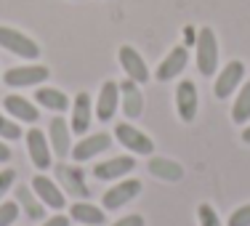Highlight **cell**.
Masks as SVG:
<instances>
[{"mask_svg":"<svg viewBox=\"0 0 250 226\" xmlns=\"http://www.w3.org/2000/svg\"><path fill=\"white\" fill-rule=\"evenodd\" d=\"M197 69L200 75L210 77L218 69V43H216V35H213L210 27H202L197 32Z\"/></svg>","mask_w":250,"mask_h":226,"instance_id":"1","label":"cell"},{"mask_svg":"<svg viewBox=\"0 0 250 226\" xmlns=\"http://www.w3.org/2000/svg\"><path fill=\"white\" fill-rule=\"evenodd\" d=\"M0 48L16 53L21 59H38L40 56V45L32 38H27L19 29H11V27H0Z\"/></svg>","mask_w":250,"mask_h":226,"instance_id":"2","label":"cell"},{"mask_svg":"<svg viewBox=\"0 0 250 226\" xmlns=\"http://www.w3.org/2000/svg\"><path fill=\"white\" fill-rule=\"evenodd\" d=\"M51 77V69L43 64H27V67H14L3 75V82L8 88H29V85H40L43 80Z\"/></svg>","mask_w":250,"mask_h":226,"instance_id":"3","label":"cell"},{"mask_svg":"<svg viewBox=\"0 0 250 226\" xmlns=\"http://www.w3.org/2000/svg\"><path fill=\"white\" fill-rule=\"evenodd\" d=\"M115 136H117V141H120L125 149H130L133 154H154L152 139L144 133V130L133 128L130 123H120V125L115 128Z\"/></svg>","mask_w":250,"mask_h":226,"instance_id":"4","label":"cell"},{"mask_svg":"<svg viewBox=\"0 0 250 226\" xmlns=\"http://www.w3.org/2000/svg\"><path fill=\"white\" fill-rule=\"evenodd\" d=\"M56 178H59L62 189L69 194V197H80V200L91 197V189H88L85 176H83L80 168H72V165H62V163H59L56 165Z\"/></svg>","mask_w":250,"mask_h":226,"instance_id":"5","label":"cell"},{"mask_svg":"<svg viewBox=\"0 0 250 226\" xmlns=\"http://www.w3.org/2000/svg\"><path fill=\"white\" fill-rule=\"evenodd\" d=\"M139 194H141V181H136V178H125V181L117 184V186H112L109 192H104L101 202H104L106 210H117V207L125 205V202L136 200Z\"/></svg>","mask_w":250,"mask_h":226,"instance_id":"6","label":"cell"},{"mask_svg":"<svg viewBox=\"0 0 250 226\" xmlns=\"http://www.w3.org/2000/svg\"><path fill=\"white\" fill-rule=\"evenodd\" d=\"M242 77H245V64L242 62H229L221 69V75L216 77V85H213L216 99H229L231 91H237V85L242 82Z\"/></svg>","mask_w":250,"mask_h":226,"instance_id":"7","label":"cell"},{"mask_svg":"<svg viewBox=\"0 0 250 226\" xmlns=\"http://www.w3.org/2000/svg\"><path fill=\"white\" fill-rule=\"evenodd\" d=\"M117 56H120V64H123L125 75H128V80L139 82V85H141V82L149 80V69H146L144 56H141V53L133 48V45H123Z\"/></svg>","mask_w":250,"mask_h":226,"instance_id":"8","label":"cell"},{"mask_svg":"<svg viewBox=\"0 0 250 226\" xmlns=\"http://www.w3.org/2000/svg\"><path fill=\"white\" fill-rule=\"evenodd\" d=\"M176 109L184 123H192L197 117V85L192 80H181L176 88Z\"/></svg>","mask_w":250,"mask_h":226,"instance_id":"9","label":"cell"},{"mask_svg":"<svg viewBox=\"0 0 250 226\" xmlns=\"http://www.w3.org/2000/svg\"><path fill=\"white\" fill-rule=\"evenodd\" d=\"M27 149H29V160L38 170L51 168V144L45 139V133H40L38 128L27 130Z\"/></svg>","mask_w":250,"mask_h":226,"instance_id":"10","label":"cell"},{"mask_svg":"<svg viewBox=\"0 0 250 226\" xmlns=\"http://www.w3.org/2000/svg\"><path fill=\"white\" fill-rule=\"evenodd\" d=\"M117 106H120V85L112 80H106L99 91V101H96V117L101 123H109L115 117Z\"/></svg>","mask_w":250,"mask_h":226,"instance_id":"11","label":"cell"},{"mask_svg":"<svg viewBox=\"0 0 250 226\" xmlns=\"http://www.w3.org/2000/svg\"><path fill=\"white\" fill-rule=\"evenodd\" d=\"M120 106H123V115L128 120L141 117V112H144V96L139 91V82H133V80L120 82Z\"/></svg>","mask_w":250,"mask_h":226,"instance_id":"12","label":"cell"},{"mask_svg":"<svg viewBox=\"0 0 250 226\" xmlns=\"http://www.w3.org/2000/svg\"><path fill=\"white\" fill-rule=\"evenodd\" d=\"M48 144H51V152L59 154V157L72 154V133H69V125L64 123V117H53L51 120Z\"/></svg>","mask_w":250,"mask_h":226,"instance_id":"13","label":"cell"},{"mask_svg":"<svg viewBox=\"0 0 250 226\" xmlns=\"http://www.w3.org/2000/svg\"><path fill=\"white\" fill-rule=\"evenodd\" d=\"M112 144V136L109 133H93V136H85V139H80V144L72 146V157L75 163H85V160L96 157L101 154L104 149H109Z\"/></svg>","mask_w":250,"mask_h":226,"instance_id":"14","label":"cell"},{"mask_svg":"<svg viewBox=\"0 0 250 226\" xmlns=\"http://www.w3.org/2000/svg\"><path fill=\"white\" fill-rule=\"evenodd\" d=\"M32 192L38 194V200L43 202V205L53 207V210H62L64 202H67V197H62V189H59L48 176H35L32 178Z\"/></svg>","mask_w":250,"mask_h":226,"instance_id":"15","label":"cell"},{"mask_svg":"<svg viewBox=\"0 0 250 226\" xmlns=\"http://www.w3.org/2000/svg\"><path fill=\"white\" fill-rule=\"evenodd\" d=\"M133 168H136L133 157H112V160L99 163L96 168H93V176L101 178V181H117V178L128 176Z\"/></svg>","mask_w":250,"mask_h":226,"instance_id":"16","label":"cell"},{"mask_svg":"<svg viewBox=\"0 0 250 226\" xmlns=\"http://www.w3.org/2000/svg\"><path fill=\"white\" fill-rule=\"evenodd\" d=\"M187 62H189V53L184 45H178V48H173L168 53V56L163 59V64L157 67V80H163V82H168V80H173V77H178L184 72V67H187Z\"/></svg>","mask_w":250,"mask_h":226,"instance_id":"17","label":"cell"},{"mask_svg":"<svg viewBox=\"0 0 250 226\" xmlns=\"http://www.w3.org/2000/svg\"><path fill=\"white\" fill-rule=\"evenodd\" d=\"M91 115H93V104H91V96L85 91H80L72 101V130L75 133H85L91 128Z\"/></svg>","mask_w":250,"mask_h":226,"instance_id":"18","label":"cell"},{"mask_svg":"<svg viewBox=\"0 0 250 226\" xmlns=\"http://www.w3.org/2000/svg\"><path fill=\"white\" fill-rule=\"evenodd\" d=\"M3 106H5V112H8L11 117H16L19 123H38V117H40L38 106H35L32 101L21 99V96H5Z\"/></svg>","mask_w":250,"mask_h":226,"instance_id":"19","label":"cell"},{"mask_svg":"<svg viewBox=\"0 0 250 226\" xmlns=\"http://www.w3.org/2000/svg\"><path fill=\"white\" fill-rule=\"evenodd\" d=\"M69 218L83 224V226H99V224H104V210L91 205V202H85V200H80L69 207Z\"/></svg>","mask_w":250,"mask_h":226,"instance_id":"20","label":"cell"},{"mask_svg":"<svg viewBox=\"0 0 250 226\" xmlns=\"http://www.w3.org/2000/svg\"><path fill=\"white\" fill-rule=\"evenodd\" d=\"M149 173L163 178V181H181L184 168L178 163H173V160H168V157H152L149 160Z\"/></svg>","mask_w":250,"mask_h":226,"instance_id":"21","label":"cell"},{"mask_svg":"<svg viewBox=\"0 0 250 226\" xmlns=\"http://www.w3.org/2000/svg\"><path fill=\"white\" fill-rule=\"evenodd\" d=\"M16 200H19V207L24 210L27 218H32V221H38V218H45L43 202L38 200V194H35L29 186H19V189H16Z\"/></svg>","mask_w":250,"mask_h":226,"instance_id":"22","label":"cell"},{"mask_svg":"<svg viewBox=\"0 0 250 226\" xmlns=\"http://www.w3.org/2000/svg\"><path fill=\"white\" fill-rule=\"evenodd\" d=\"M35 101L51 112H64L69 106L67 93L59 91V88H40V91H35Z\"/></svg>","mask_w":250,"mask_h":226,"instance_id":"23","label":"cell"},{"mask_svg":"<svg viewBox=\"0 0 250 226\" xmlns=\"http://www.w3.org/2000/svg\"><path fill=\"white\" fill-rule=\"evenodd\" d=\"M231 120H234L237 125H245L250 120V82H245L242 91L237 93L234 106H231Z\"/></svg>","mask_w":250,"mask_h":226,"instance_id":"24","label":"cell"},{"mask_svg":"<svg viewBox=\"0 0 250 226\" xmlns=\"http://www.w3.org/2000/svg\"><path fill=\"white\" fill-rule=\"evenodd\" d=\"M19 218V202H0V226H14Z\"/></svg>","mask_w":250,"mask_h":226,"instance_id":"25","label":"cell"},{"mask_svg":"<svg viewBox=\"0 0 250 226\" xmlns=\"http://www.w3.org/2000/svg\"><path fill=\"white\" fill-rule=\"evenodd\" d=\"M21 136V128L16 125L14 120H8L5 115H0V139H8V141H16Z\"/></svg>","mask_w":250,"mask_h":226,"instance_id":"26","label":"cell"},{"mask_svg":"<svg viewBox=\"0 0 250 226\" xmlns=\"http://www.w3.org/2000/svg\"><path fill=\"white\" fill-rule=\"evenodd\" d=\"M197 218H200V226H221V221H218V213L213 210L208 202H202V205L197 207Z\"/></svg>","mask_w":250,"mask_h":226,"instance_id":"27","label":"cell"},{"mask_svg":"<svg viewBox=\"0 0 250 226\" xmlns=\"http://www.w3.org/2000/svg\"><path fill=\"white\" fill-rule=\"evenodd\" d=\"M229 226H250V205L237 207L229 216Z\"/></svg>","mask_w":250,"mask_h":226,"instance_id":"28","label":"cell"},{"mask_svg":"<svg viewBox=\"0 0 250 226\" xmlns=\"http://www.w3.org/2000/svg\"><path fill=\"white\" fill-rule=\"evenodd\" d=\"M14 181H16V170H14V168L0 170V197H5V192L14 186Z\"/></svg>","mask_w":250,"mask_h":226,"instance_id":"29","label":"cell"},{"mask_svg":"<svg viewBox=\"0 0 250 226\" xmlns=\"http://www.w3.org/2000/svg\"><path fill=\"white\" fill-rule=\"evenodd\" d=\"M112 226H144V218L133 213V216H125V218H120V221H115Z\"/></svg>","mask_w":250,"mask_h":226,"instance_id":"30","label":"cell"},{"mask_svg":"<svg viewBox=\"0 0 250 226\" xmlns=\"http://www.w3.org/2000/svg\"><path fill=\"white\" fill-rule=\"evenodd\" d=\"M69 221H72V218H67V216H62V213H59V216H51L48 221H43L40 226H69Z\"/></svg>","mask_w":250,"mask_h":226,"instance_id":"31","label":"cell"},{"mask_svg":"<svg viewBox=\"0 0 250 226\" xmlns=\"http://www.w3.org/2000/svg\"><path fill=\"white\" fill-rule=\"evenodd\" d=\"M184 40H187V45L197 43V32H194V27H184Z\"/></svg>","mask_w":250,"mask_h":226,"instance_id":"32","label":"cell"},{"mask_svg":"<svg viewBox=\"0 0 250 226\" xmlns=\"http://www.w3.org/2000/svg\"><path fill=\"white\" fill-rule=\"evenodd\" d=\"M8 160H11V149L0 141V163H8Z\"/></svg>","mask_w":250,"mask_h":226,"instance_id":"33","label":"cell"},{"mask_svg":"<svg viewBox=\"0 0 250 226\" xmlns=\"http://www.w3.org/2000/svg\"><path fill=\"white\" fill-rule=\"evenodd\" d=\"M242 141H245V144H250V125L242 130Z\"/></svg>","mask_w":250,"mask_h":226,"instance_id":"34","label":"cell"}]
</instances>
